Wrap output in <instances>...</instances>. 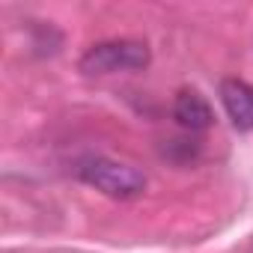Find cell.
Here are the masks:
<instances>
[{
  "label": "cell",
  "instance_id": "4",
  "mask_svg": "<svg viewBox=\"0 0 253 253\" xmlns=\"http://www.w3.org/2000/svg\"><path fill=\"white\" fill-rule=\"evenodd\" d=\"M173 119L182 125L185 131H206L214 125V110L206 101V95H200L197 89H182L173 98Z\"/></svg>",
  "mask_w": 253,
  "mask_h": 253
},
{
  "label": "cell",
  "instance_id": "2",
  "mask_svg": "<svg viewBox=\"0 0 253 253\" xmlns=\"http://www.w3.org/2000/svg\"><path fill=\"white\" fill-rule=\"evenodd\" d=\"M152 63V51L140 39H104L84 51L78 69L84 75H119L143 72Z\"/></svg>",
  "mask_w": 253,
  "mask_h": 253
},
{
  "label": "cell",
  "instance_id": "1",
  "mask_svg": "<svg viewBox=\"0 0 253 253\" xmlns=\"http://www.w3.org/2000/svg\"><path fill=\"white\" fill-rule=\"evenodd\" d=\"M78 176H81V182H86L89 188H95L98 194H104L110 200H134L146 188L143 170L122 164L116 158H104V155H92V158L81 161Z\"/></svg>",
  "mask_w": 253,
  "mask_h": 253
},
{
  "label": "cell",
  "instance_id": "3",
  "mask_svg": "<svg viewBox=\"0 0 253 253\" xmlns=\"http://www.w3.org/2000/svg\"><path fill=\"white\" fill-rule=\"evenodd\" d=\"M220 104L229 116V122L238 131H253V84L241 78H226L220 81Z\"/></svg>",
  "mask_w": 253,
  "mask_h": 253
}]
</instances>
